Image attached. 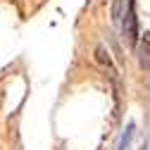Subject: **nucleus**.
I'll use <instances>...</instances> for the list:
<instances>
[{
	"label": "nucleus",
	"mask_w": 150,
	"mask_h": 150,
	"mask_svg": "<svg viewBox=\"0 0 150 150\" xmlns=\"http://www.w3.org/2000/svg\"><path fill=\"white\" fill-rule=\"evenodd\" d=\"M122 31H124V38H126L129 45H136L138 43V17H136V5L134 3H129L126 12H124Z\"/></svg>",
	"instance_id": "obj_1"
},
{
	"label": "nucleus",
	"mask_w": 150,
	"mask_h": 150,
	"mask_svg": "<svg viewBox=\"0 0 150 150\" xmlns=\"http://www.w3.org/2000/svg\"><path fill=\"white\" fill-rule=\"evenodd\" d=\"M96 60H98L100 64H105V67H107V69H110L112 74H117V69H115V62H112L110 52H107V50H105L103 45H98V48H96Z\"/></svg>",
	"instance_id": "obj_2"
},
{
	"label": "nucleus",
	"mask_w": 150,
	"mask_h": 150,
	"mask_svg": "<svg viewBox=\"0 0 150 150\" xmlns=\"http://www.w3.org/2000/svg\"><path fill=\"white\" fill-rule=\"evenodd\" d=\"M124 12H126L124 10V0H115V5H112V22L117 24L122 17H124Z\"/></svg>",
	"instance_id": "obj_3"
},
{
	"label": "nucleus",
	"mask_w": 150,
	"mask_h": 150,
	"mask_svg": "<svg viewBox=\"0 0 150 150\" xmlns=\"http://www.w3.org/2000/svg\"><path fill=\"white\" fill-rule=\"evenodd\" d=\"M131 138H134V124H129V126H126L124 136H122V141H119V150H126L129 143H131Z\"/></svg>",
	"instance_id": "obj_4"
}]
</instances>
